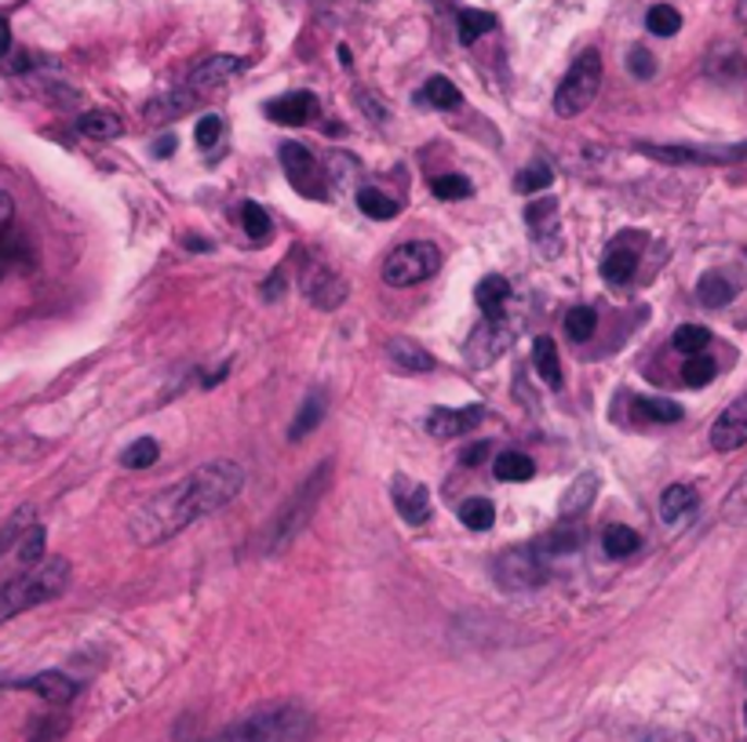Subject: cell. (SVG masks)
<instances>
[{
  "instance_id": "1",
  "label": "cell",
  "mask_w": 747,
  "mask_h": 742,
  "mask_svg": "<svg viewBox=\"0 0 747 742\" xmlns=\"http://www.w3.org/2000/svg\"><path fill=\"white\" fill-rule=\"evenodd\" d=\"M245 488V469L234 458H212V463L190 469L183 480H175L169 491L142 503L128 520V531L139 546H161L175 539L194 520H204L231 506Z\"/></svg>"
},
{
  "instance_id": "2",
  "label": "cell",
  "mask_w": 747,
  "mask_h": 742,
  "mask_svg": "<svg viewBox=\"0 0 747 742\" xmlns=\"http://www.w3.org/2000/svg\"><path fill=\"white\" fill-rule=\"evenodd\" d=\"M70 587V561L66 557H51L37 568H29L15 579H8L0 587V622L15 619L29 608H40V604L55 601L62 590Z\"/></svg>"
},
{
  "instance_id": "3",
  "label": "cell",
  "mask_w": 747,
  "mask_h": 742,
  "mask_svg": "<svg viewBox=\"0 0 747 742\" xmlns=\"http://www.w3.org/2000/svg\"><path fill=\"white\" fill-rule=\"evenodd\" d=\"M310 731V714L292 703L263 706L223 731H215L209 742H299Z\"/></svg>"
},
{
  "instance_id": "4",
  "label": "cell",
  "mask_w": 747,
  "mask_h": 742,
  "mask_svg": "<svg viewBox=\"0 0 747 742\" xmlns=\"http://www.w3.org/2000/svg\"><path fill=\"white\" fill-rule=\"evenodd\" d=\"M328 477H332V458H325V463H321L314 474H310L303 485L296 488V495L288 499L282 510H277L274 525H270V536H266V550H285L288 542H292L299 531L310 525L318 503L325 499Z\"/></svg>"
},
{
  "instance_id": "5",
  "label": "cell",
  "mask_w": 747,
  "mask_h": 742,
  "mask_svg": "<svg viewBox=\"0 0 747 742\" xmlns=\"http://www.w3.org/2000/svg\"><path fill=\"white\" fill-rule=\"evenodd\" d=\"M598 88H601V55L595 48H587L584 55H580L573 66H569L565 80L558 85L555 91V113L562 121L569 117H580L590 102L598 99Z\"/></svg>"
},
{
  "instance_id": "6",
  "label": "cell",
  "mask_w": 747,
  "mask_h": 742,
  "mask_svg": "<svg viewBox=\"0 0 747 742\" xmlns=\"http://www.w3.org/2000/svg\"><path fill=\"white\" fill-rule=\"evenodd\" d=\"M438 269H441L438 244H431V240H409V244L394 248L387 255V263H383V280H387L390 288H412V285L431 280Z\"/></svg>"
},
{
  "instance_id": "7",
  "label": "cell",
  "mask_w": 747,
  "mask_h": 742,
  "mask_svg": "<svg viewBox=\"0 0 747 742\" xmlns=\"http://www.w3.org/2000/svg\"><path fill=\"white\" fill-rule=\"evenodd\" d=\"M518 331H522V317H511V310L496 313V317H485V324H478L471 342H466V361H471V368H489L493 361H500L503 353L511 350Z\"/></svg>"
},
{
  "instance_id": "8",
  "label": "cell",
  "mask_w": 747,
  "mask_h": 742,
  "mask_svg": "<svg viewBox=\"0 0 747 742\" xmlns=\"http://www.w3.org/2000/svg\"><path fill=\"white\" fill-rule=\"evenodd\" d=\"M493 571L503 590H536L547 582V557L536 546H511L496 557Z\"/></svg>"
},
{
  "instance_id": "9",
  "label": "cell",
  "mask_w": 747,
  "mask_h": 742,
  "mask_svg": "<svg viewBox=\"0 0 747 742\" xmlns=\"http://www.w3.org/2000/svg\"><path fill=\"white\" fill-rule=\"evenodd\" d=\"M282 164H285L288 183H292L299 193H303V197H318V201H328V190H325V183H321L314 153H310L307 146L285 142L282 146Z\"/></svg>"
},
{
  "instance_id": "10",
  "label": "cell",
  "mask_w": 747,
  "mask_h": 742,
  "mask_svg": "<svg viewBox=\"0 0 747 742\" xmlns=\"http://www.w3.org/2000/svg\"><path fill=\"white\" fill-rule=\"evenodd\" d=\"M303 288H307V299L314 302L318 310H339L347 302V295H350L347 280L339 274H332V269L321 266V263H307Z\"/></svg>"
},
{
  "instance_id": "11",
  "label": "cell",
  "mask_w": 747,
  "mask_h": 742,
  "mask_svg": "<svg viewBox=\"0 0 747 742\" xmlns=\"http://www.w3.org/2000/svg\"><path fill=\"white\" fill-rule=\"evenodd\" d=\"M485 407L471 404V407H431L427 415V433L438 437V441H452V437H463L466 430H478L485 423Z\"/></svg>"
},
{
  "instance_id": "12",
  "label": "cell",
  "mask_w": 747,
  "mask_h": 742,
  "mask_svg": "<svg viewBox=\"0 0 747 742\" xmlns=\"http://www.w3.org/2000/svg\"><path fill=\"white\" fill-rule=\"evenodd\" d=\"M390 499H394V506H398V514L409 520L412 528L427 525L431 514H434L427 485H420V480H412V477H394Z\"/></svg>"
},
{
  "instance_id": "13",
  "label": "cell",
  "mask_w": 747,
  "mask_h": 742,
  "mask_svg": "<svg viewBox=\"0 0 747 742\" xmlns=\"http://www.w3.org/2000/svg\"><path fill=\"white\" fill-rule=\"evenodd\" d=\"M747 444V393L733 401L711 426V448L714 452H736Z\"/></svg>"
},
{
  "instance_id": "14",
  "label": "cell",
  "mask_w": 747,
  "mask_h": 742,
  "mask_svg": "<svg viewBox=\"0 0 747 742\" xmlns=\"http://www.w3.org/2000/svg\"><path fill=\"white\" fill-rule=\"evenodd\" d=\"M314 113H318V99L310 91H288V96L266 102V117L274 124H285V128H303Z\"/></svg>"
},
{
  "instance_id": "15",
  "label": "cell",
  "mask_w": 747,
  "mask_h": 742,
  "mask_svg": "<svg viewBox=\"0 0 747 742\" xmlns=\"http://www.w3.org/2000/svg\"><path fill=\"white\" fill-rule=\"evenodd\" d=\"M248 66L245 59L237 55H212L209 62H201V66L194 70L190 77V91L197 96V91H212V88H223L226 80H234L237 73H241Z\"/></svg>"
},
{
  "instance_id": "16",
  "label": "cell",
  "mask_w": 747,
  "mask_h": 742,
  "mask_svg": "<svg viewBox=\"0 0 747 742\" xmlns=\"http://www.w3.org/2000/svg\"><path fill=\"white\" fill-rule=\"evenodd\" d=\"M23 688H29V692H37V695L45 699V703H51V706L74 703L77 692H80L74 677H66V674H59V670H45V674L29 677V681H23Z\"/></svg>"
},
{
  "instance_id": "17",
  "label": "cell",
  "mask_w": 747,
  "mask_h": 742,
  "mask_svg": "<svg viewBox=\"0 0 747 742\" xmlns=\"http://www.w3.org/2000/svg\"><path fill=\"white\" fill-rule=\"evenodd\" d=\"M387 353H390V361L398 364L401 372H409V375H423V372L434 368L431 350H423L416 339H390Z\"/></svg>"
},
{
  "instance_id": "18",
  "label": "cell",
  "mask_w": 747,
  "mask_h": 742,
  "mask_svg": "<svg viewBox=\"0 0 747 742\" xmlns=\"http://www.w3.org/2000/svg\"><path fill=\"white\" fill-rule=\"evenodd\" d=\"M635 266H638V252L635 248H624V240H617L613 248L601 259V277L609 280V285H627L631 277H635Z\"/></svg>"
},
{
  "instance_id": "19",
  "label": "cell",
  "mask_w": 747,
  "mask_h": 742,
  "mask_svg": "<svg viewBox=\"0 0 747 742\" xmlns=\"http://www.w3.org/2000/svg\"><path fill=\"white\" fill-rule=\"evenodd\" d=\"M697 503H700L697 488L671 485L668 491H663V499H660V517L668 520V525H678V520H686L693 510H697Z\"/></svg>"
},
{
  "instance_id": "20",
  "label": "cell",
  "mask_w": 747,
  "mask_h": 742,
  "mask_svg": "<svg viewBox=\"0 0 747 742\" xmlns=\"http://www.w3.org/2000/svg\"><path fill=\"white\" fill-rule=\"evenodd\" d=\"M533 364H536V375L551 390H562V361H558V347L551 336L533 339Z\"/></svg>"
},
{
  "instance_id": "21",
  "label": "cell",
  "mask_w": 747,
  "mask_h": 742,
  "mask_svg": "<svg viewBox=\"0 0 747 742\" xmlns=\"http://www.w3.org/2000/svg\"><path fill=\"white\" fill-rule=\"evenodd\" d=\"M474 302L482 306L485 317H496V313H503L507 302H511V285H507V277H500V274L485 277L482 285L474 288Z\"/></svg>"
},
{
  "instance_id": "22",
  "label": "cell",
  "mask_w": 747,
  "mask_h": 742,
  "mask_svg": "<svg viewBox=\"0 0 747 742\" xmlns=\"http://www.w3.org/2000/svg\"><path fill=\"white\" fill-rule=\"evenodd\" d=\"M321 419H325V393L314 390L303 401V407H299V415L292 419V426H288V441H303V437H310L321 426Z\"/></svg>"
},
{
  "instance_id": "23",
  "label": "cell",
  "mask_w": 747,
  "mask_h": 742,
  "mask_svg": "<svg viewBox=\"0 0 747 742\" xmlns=\"http://www.w3.org/2000/svg\"><path fill=\"white\" fill-rule=\"evenodd\" d=\"M77 131L88 135V139L110 142V139H117V135L124 131V121L113 110H88L85 117L77 121Z\"/></svg>"
},
{
  "instance_id": "24",
  "label": "cell",
  "mask_w": 747,
  "mask_h": 742,
  "mask_svg": "<svg viewBox=\"0 0 747 742\" xmlns=\"http://www.w3.org/2000/svg\"><path fill=\"white\" fill-rule=\"evenodd\" d=\"M493 474L496 480H503V485H522V480H533L536 466H533V458L522 452H503L500 458H493Z\"/></svg>"
},
{
  "instance_id": "25",
  "label": "cell",
  "mask_w": 747,
  "mask_h": 742,
  "mask_svg": "<svg viewBox=\"0 0 747 742\" xmlns=\"http://www.w3.org/2000/svg\"><path fill=\"white\" fill-rule=\"evenodd\" d=\"M598 480H595V474H584V477H576L573 485H569V491L562 495V517H580L584 514V510L595 503V495H598Z\"/></svg>"
},
{
  "instance_id": "26",
  "label": "cell",
  "mask_w": 747,
  "mask_h": 742,
  "mask_svg": "<svg viewBox=\"0 0 747 742\" xmlns=\"http://www.w3.org/2000/svg\"><path fill=\"white\" fill-rule=\"evenodd\" d=\"M631 412H635L638 423H678L682 419V407L674 401H663V397H638Z\"/></svg>"
},
{
  "instance_id": "27",
  "label": "cell",
  "mask_w": 747,
  "mask_h": 742,
  "mask_svg": "<svg viewBox=\"0 0 747 742\" xmlns=\"http://www.w3.org/2000/svg\"><path fill=\"white\" fill-rule=\"evenodd\" d=\"M580 542H584V531H580L573 520H565V525H558L551 536L544 539V546H536L544 557H562V553H573L580 550Z\"/></svg>"
},
{
  "instance_id": "28",
  "label": "cell",
  "mask_w": 747,
  "mask_h": 742,
  "mask_svg": "<svg viewBox=\"0 0 747 742\" xmlns=\"http://www.w3.org/2000/svg\"><path fill=\"white\" fill-rule=\"evenodd\" d=\"M642 546L638 531L627 528V525H609L606 531H601V550L609 553V557H631Z\"/></svg>"
},
{
  "instance_id": "29",
  "label": "cell",
  "mask_w": 747,
  "mask_h": 742,
  "mask_svg": "<svg viewBox=\"0 0 747 742\" xmlns=\"http://www.w3.org/2000/svg\"><path fill=\"white\" fill-rule=\"evenodd\" d=\"M358 207H361V215L379 218V223H387V218H394L401 212V204L394 201V197H387L383 190H372V186L358 190Z\"/></svg>"
},
{
  "instance_id": "30",
  "label": "cell",
  "mask_w": 747,
  "mask_h": 742,
  "mask_svg": "<svg viewBox=\"0 0 747 742\" xmlns=\"http://www.w3.org/2000/svg\"><path fill=\"white\" fill-rule=\"evenodd\" d=\"M697 295H700V302L708 310H722V306H730V302H733L736 285H730V280H725L722 274H708V277L700 280Z\"/></svg>"
},
{
  "instance_id": "31",
  "label": "cell",
  "mask_w": 747,
  "mask_h": 742,
  "mask_svg": "<svg viewBox=\"0 0 747 742\" xmlns=\"http://www.w3.org/2000/svg\"><path fill=\"white\" fill-rule=\"evenodd\" d=\"M496 26V18L489 12H478V8H463L460 18H456V34H460L463 45H474L478 37H485Z\"/></svg>"
},
{
  "instance_id": "32",
  "label": "cell",
  "mask_w": 747,
  "mask_h": 742,
  "mask_svg": "<svg viewBox=\"0 0 747 742\" xmlns=\"http://www.w3.org/2000/svg\"><path fill=\"white\" fill-rule=\"evenodd\" d=\"M161 458V444L153 437H139L121 452V466L124 469H150Z\"/></svg>"
},
{
  "instance_id": "33",
  "label": "cell",
  "mask_w": 747,
  "mask_h": 742,
  "mask_svg": "<svg viewBox=\"0 0 747 742\" xmlns=\"http://www.w3.org/2000/svg\"><path fill=\"white\" fill-rule=\"evenodd\" d=\"M420 99L431 102L434 110H456V106H460V88H456L449 77H431L427 85H423Z\"/></svg>"
},
{
  "instance_id": "34",
  "label": "cell",
  "mask_w": 747,
  "mask_h": 742,
  "mask_svg": "<svg viewBox=\"0 0 747 742\" xmlns=\"http://www.w3.org/2000/svg\"><path fill=\"white\" fill-rule=\"evenodd\" d=\"M15 546H18V550H15V553H18V561L34 568V564L45 561V550H48V531L40 528V525H29V528L23 531V536H18Z\"/></svg>"
},
{
  "instance_id": "35",
  "label": "cell",
  "mask_w": 747,
  "mask_h": 742,
  "mask_svg": "<svg viewBox=\"0 0 747 742\" xmlns=\"http://www.w3.org/2000/svg\"><path fill=\"white\" fill-rule=\"evenodd\" d=\"M708 342H711V331L704 328V324H682V328L671 336V347L678 353H689V357L708 350Z\"/></svg>"
},
{
  "instance_id": "36",
  "label": "cell",
  "mask_w": 747,
  "mask_h": 742,
  "mask_svg": "<svg viewBox=\"0 0 747 742\" xmlns=\"http://www.w3.org/2000/svg\"><path fill=\"white\" fill-rule=\"evenodd\" d=\"M460 520L471 531H489L493 520H496V506L489 503V499H466V503L460 506Z\"/></svg>"
},
{
  "instance_id": "37",
  "label": "cell",
  "mask_w": 747,
  "mask_h": 742,
  "mask_svg": "<svg viewBox=\"0 0 747 742\" xmlns=\"http://www.w3.org/2000/svg\"><path fill=\"white\" fill-rule=\"evenodd\" d=\"M194 106V91H172V96H164L158 102H150L147 106V117L150 121H169V117H183L186 110Z\"/></svg>"
},
{
  "instance_id": "38",
  "label": "cell",
  "mask_w": 747,
  "mask_h": 742,
  "mask_svg": "<svg viewBox=\"0 0 747 742\" xmlns=\"http://www.w3.org/2000/svg\"><path fill=\"white\" fill-rule=\"evenodd\" d=\"M646 26H649V34H657V37H674L682 29V15H678V8H671V4H652L646 15Z\"/></svg>"
},
{
  "instance_id": "39",
  "label": "cell",
  "mask_w": 747,
  "mask_h": 742,
  "mask_svg": "<svg viewBox=\"0 0 747 742\" xmlns=\"http://www.w3.org/2000/svg\"><path fill=\"white\" fill-rule=\"evenodd\" d=\"M722 517L725 525H736V528H747V474L736 480V488L725 495L722 503Z\"/></svg>"
},
{
  "instance_id": "40",
  "label": "cell",
  "mask_w": 747,
  "mask_h": 742,
  "mask_svg": "<svg viewBox=\"0 0 747 742\" xmlns=\"http://www.w3.org/2000/svg\"><path fill=\"white\" fill-rule=\"evenodd\" d=\"M595 328H598V313L590 310V306H576V310H569V317H565V331H569V339H573V342H587L590 336H595Z\"/></svg>"
},
{
  "instance_id": "41",
  "label": "cell",
  "mask_w": 747,
  "mask_h": 742,
  "mask_svg": "<svg viewBox=\"0 0 747 742\" xmlns=\"http://www.w3.org/2000/svg\"><path fill=\"white\" fill-rule=\"evenodd\" d=\"M434 197H441V201H466V197L474 193L471 179H463V175H438V179L431 183Z\"/></svg>"
},
{
  "instance_id": "42",
  "label": "cell",
  "mask_w": 747,
  "mask_h": 742,
  "mask_svg": "<svg viewBox=\"0 0 747 742\" xmlns=\"http://www.w3.org/2000/svg\"><path fill=\"white\" fill-rule=\"evenodd\" d=\"M646 156H657V161L668 164H693V161H708V153L700 150H686V146H638Z\"/></svg>"
},
{
  "instance_id": "43",
  "label": "cell",
  "mask_w": 747,
  "mask_h": 742,
  "mask_svg": "<svg viewBox=\"0 0 747 742\" xmlns=\"http://www.w3.org/2000/svg\"><path fill=\"white\" fill-rule=\"evenodd\" d=\"M555 183V172L547 164H528V168L518 175V193H544L547 186Z\"/></svg>"
},
{
  "instance_id": "44",
  "label": "cell",
  "mask_w": 747,
  "mask_h": 742,
  "mask_svg": "<svg viewBox=\"0 0 747 742\" xmlns=\"http://www.w3.org/2000/svg\"><path fill=\"white\" fill-rule=\"evenodd\" d=\"M241 223H245V234L252 240H266L270 237V215L256 201L241 204Z\"/></svg>"
},
{
  "instance_id": "45",
  "label": "cell",
  "mask_w": 747,
  "mask_h": 742,
  "mask_svg": "<svg viewBox=\"0 0 747 742\" xmlns=\"http://www.w3.org/2000/svg\"><path fill=\"white\" fill-rule=\"evenodd\" d=\"M646 742H719L711 728H678V731H652Z\"/></svg>"
},
{
  "instance_id": "46",
  "label": "cell",
  "mask_w": 747,
  "mask_h": 742,
  "mask_svg": "<svg viewBox=\"0 0 747 742\" xmlns=\"http://www.w3.org/2000/svg\"><path fill=\"white\" fill-rule=\"evenodd\" d=\"M682 379H686V386H708L714 379V361L704 357V353H697V357L686 361V368H682Z\"/></svg>"
},
{
  "instance_id": "47",
  "label": "cell",
  "mask_w": 747,
  "mask_h": 742,
  "mask_svg": "<svg viewBox=\"0 0 747 742\" xmlns=\"http://www.w3.org/2000/svg\"><path fill=\"white\" fill-rule=\"evenodd\" d=\"M194 139H197V146H201V150H212V146L223 139V121L215 117V113L201 117V121H197V128H194Z\"/></svg>"
},
{
  "instance_id": "48",
  "label": "cell",
  "mask_w": 747,
  "mask_h": 742,
  "mask_svg": "<svg viewBox=\"0 0 747 742\" xmlns=\"http://www.w3.org/2000/svg\"><path fill=\"white\" fill-rule=\"evenodd\" d=\"M627 70L635 73L638 80H649L652 73H657V59H652V51H649V48H631V55H627Z\"/></svg>"
},
{
  "instance_id": "49",
  "label": "cell",
  "mask_w": 747,
  "mask_h": 742,
  "mask_svg": "<svg viewBox=\"0 0 747 742\" xmlns=\"http://www.w3.org/2000/svg\"><path fill=\"white\" fill-rule=\"evenodd\" d=\"M288 285H285V274H282V269H277V274H270L266 277V288H263V299L266 302H277V299H282V291H285Z\"/></svg>"
},
{
  "instance_id": "50",
  "label": "cell",
  "mask_w": 747,
  "mask_h": 742,
  "mask_svg": "<svg viewBox=\"0 0 747 742\" xmlns=\"http://www.w3.org/2000/svg\"><path fill=\"white\" fill-rule=\"evenodd\" d=\"M485 455H489V441H482V444H471L463 452V466H482L485 463Z\"/></svg>"
},
{
  "instance_id": "51",
  "label": "cell",
  "mask_w": 747,
  "mask_h": 742,
  "mask_svg": "<svg viewBox=\"0 0 747 742\" xmlns=\"http://www.w3.org/2000/svg\"><path fill=\"white\" fill-rule=\"evenodd\" d=\"M12 215H15L12 197H8L4 190H0V234H4V226H8V223H12Z\"/></svg>"
},
{
  "instance_id": "52",
  "label": "cell",
  "mask_w": 747,
  "mask_h": 742,
  "mask_svg": "<svg viewBox=\"0 0 747 742\" xmlns=\"http://www.w3.org/2000/svg\"><path fill=\"white\" fill-rule=\"evenodd\" d=\"M8 51H12V26H8V18L0 15V62L8 59Z\"/></svg>"
},
{
  "instance_id": "53",
  "label": "cell",
  "mask_w": 747,
  "mask_h": 742,
  "mask_svg": "<svg viewBox=\"0 0 747 742\" xmlns=\"http://www.w3.org/2000/svg\"><path fill=\"white\" fill-rule=\"evenodd\" d=\"M175 153V135H161L158 142H153V156H172Z\"/></svg>"
},
{
  "instance_id": "54",
  "label": "cell",
  "mask_w": 747,
  "mask_h": 742,
  "mask_svg": "<svg viewBox=\"0 0 747 742\" xmlns=\"http://www.w3.org/2000/svg\"><path fill=\"white\" fill-rule=\"evenodd\" d=\"M183 244L190 248V252H212V240H204V237H183Z\"/></svg>"
},
{
  "instance_id": "55",
  "label": "cell",
  "mask_w": 747,
  "mask_h": 742,
  "mask_svg": "<svg viewBox=\"0 0 747 742\" xmlns=\"http://www.w3.org/2000/svg\"><path fill=\"white\" fill-rule=\"evenodd\" d=\"M226 375H231V364H220V368H215L209 379H204V386H215V382H223Z\"/></svg>"
},
{
  "instance_id": "56",
  "label": "cell",
  "mask_w": 747,
  "mask_h": 742,
  "mask_svg": "<svg viewBox=\"0 0 747 742\" xmlns=\"http://www.w3.org/2000/svg\"><path fill=\"white\" fill-rule=\"evenodd\" d=\"M736 23L747 29V0H736Z\"/></svg>"
},
{
  "instance_id": "57",
  "label": "cell",
  "mask_w": 747,
  "mask_h": 742,
  "mask_svg": "<svg viewBox=\"0 0 747 742\" xmlns=\"http://www.w3.org/2000/svg\"><path fill=\"white\" fill-rule=\"evenodd\" d=\"M4 274H8V263H4V259H0V280H4Z\"/></svg>"
},
{
  "instance_id": "58",
  "label": "cell",
  "mask_w": 747,
  "mask_h": 742,
  "mask_svg": "<svg viewBox=\"0 0 747 742\" xmlns=\"http://www.w3.org/2000/svg\"><path fill=\"white\" fill-rule=\"evenodd\" d=\"M744 725H747V703H744Z\"/></svg>"
}]
</instances>
